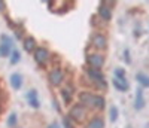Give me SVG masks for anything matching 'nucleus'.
Listing matches in <instances>:
<instances>
[{
	"label": "nucleus",
	"mask_w": 149,
	"mask_h": 128,
	"mask_svg": "<svg viewBox=\"0 0 149 128\" xmlns=\"http://www.w3.org/2000/svg\"><path fill=\"white\" fill-rule=\"evenodd\" d=\"M63 81H64V73H63L61 69H54L51 73H49V82H51L54 86H58Z\"/></svg>",
	"instance_id": "nucleus-5"
},
{
	"label": "nucleus",
	"mask_w": 149,
	"mask_h": 128,
	"mask_svg": "<svg viewBox=\"0 0 149 128\" xmlns=\"http://www.w3.org/2000/svg\"><path fill=\"white\" fill-rule=\"evenodd\" d=\"M24 49H26L27 52H34V51H36V40H34V37H27V39L24 40Z\"/></svg>",
	"instance_id": "nucleus-14"
},
{
	"label": "nucleus",
	"mask_w": 149,
	"mask_h": 128,
	"mask_svg": "<svg viewBox=\"0 0 149 128\" xmlns=\"http://www.w3.org/2000/svg\"><path fill=\"white\" fill-rule=\"evenodd\" d=\"M86 128H104V121L102 118H94L88 122Z\"/></svg>",
	"instance_id": "nucleus-15"
},
{
	"label": "nucleus",
	"mask_w": 149,
	"mask_h": 128,
	"mask_svg": "<svg viewBox=\"0 0 149 128\" xmlns=\"http://www.w3.org/2000/svg\"><path fill=\"white\" fill-rule=\"evenodd\" d=\"M124 58L127 60V63H130V57H128V51H127V49L124 51Z\"/></svg>",
	"instance_id": "nucleus-24"
},
{
	"label": "nucleus",
	"mask_w": 149,
	"mask_h": 128,
	"mask_svg": "<svg viewBox=\"0 0 149 128\" xmlns=\"http://www.w3.org/2000/svg\"><path fill=\"white\" fill-rule=\"evenodd\" d=\"M118 119V107L116 106H112L110 107V121L115 122Z\"/></svg>",
	"instance_id": "nucleus-21"
},
{
	"label": "nucleus",
	"mask_w": 149,
	"mask_h": 128,
	"mask_svg": "<svg viewBox=\"0 0 149 128\" xmlns=\"http://www.w3.org/2000/svg\"><path fill=\"white\" fill-rule=\"evenodd\" d=\"M0 57H8L9 54H12V39L6 34L0 36Z\"/></svg>",
	"instance_id": "nucleus-2"
},
{
	"label": "nucleus",
	"mask_w": 149,
	"mask_h": 128,
	"mask_svg": "<svg viewBox=\"0 0 149 128\" xmlns=\"http://www.w3.org/2000/svg\"><path fill=\"white\" fill-rule=\"evenodd\" d=\"M49 58V52L45 48H36L34 51V61L39 64V66H43V64L48 61Z\"/></svg>",
	"instance_id": "nucleus-4"
},
{
	"label": "nucleus",
	"mask_w": 149,
	"mask_h": 128,
	"mask_svg": "<svg viewBox=\"0 0 149 128\" xmlns=\"http://www.w3.org/2000/svg\"><path fill=\"white\" fill-rule=\"evenodd\" d=\"M95 109H103L104 107V98L102 95H97L95 97V104H94Z\"/></svg>",
	"instance_id": "nucleus-19"
},
{
	"label": "nucleus",
	"mask_w": 149,
	"mask_h": 128,
	"mask_svg": "<svg viewBox=\"0 0 149 128\" xmlns=\"http://www.w3.org/2000/svg\"><path fill=\"white\" fill-rule=\"evenodd\" d=\"M63 125H64V128H73L72 121H70V118H69V116H66V118L63 119Z\"/></svg>",
	"instance_id": "nucleus-22"
},
{
	"label": "nucleus",
	"mask_w": 149,
	"mask_h": 128,
	"mask_svg": "<svg viewBox=\"0 0 149 128\" xmlns=\"http://www.w3.org/2000/svg\"><path fill=\"white\" fill-rule=\"evenodd\" d=\"M113 86L118 89V91H127L128 89V82L125 78H118V76H113Z\"/></svg>",
	"instance_id": "nucleus-11"
},
{
	"label": "nucleus",
	"mask_w": 149,
	"mask_h": 128,
	"mask_svg": "<svg viewBox=\"0 0 149 128\" xmlns=\"http://www.w3.org/2000/svg\"><path fill=\"white\" fill-rule=\"evenodd\" d=\"M69 118L73 119L74 122H78V124L84 122L85 118H86V107L82 106V104L73 106V107L70 109V112H69Z\"/></svg>",
	"instance_id": "nucleus-1"
},
{
	"label": "nucleus",
	"mask_w": 149,
	"mask_h": 128,
	"mask_svg": "<svg viewBox=\"0 0 149 128\" xmlns=\"http://www.w3.org/2000/svg\"><path fill=\"white\" fill-rule=\"evenodd\" d=\"M134 107L137 109V110H140V109H143L145 107V98H143V89L140 88V89H137V94H136V104H134Z\"/></svg>",
	"instance_id": "nucleus-13"
},
{
	"label": "nucleus",
	"mask_w": 149,
	"mask_h": 128,
	"mask_svg": "<svg viewBox=\"0 0 149 128\" xmlns=\"http://www.w3.org/2000/svg\"><path fill=\"white\" fill-rule=\"evenodd\" d=\"M115 76H118V78H125V72L122 69H115Z\"/></svg>",
	"instance_id": "nucleus-23"
},
{
	"label": "nucleus",
	"mask_w": 149,
	"mask_h": 128,
	"mask_svg": "<svg viewBox=\"0 0 149 128\" xmlns=\"http://www.w3.org/2000/svg\"><path fill=\"white\" fill-rule=\"evenodd\" d=\"M48 128H60V127H58V124H57V122H54V124H51V125H49Z\"/></svg>",
	"instance_id": "nucleus-25"
},
{
	"label": "nucleus",
	"mask_w": 149,
	"mask_h": 128,
	"mask_svg": "<svg viewBox=\"0 0 149 128\" xmlns=\"http://www.w3.org/2000/svg\"><path fill=\"white\" fill-rule=\"evenodd\" d=\"M10 85L14 89H19L22 86V78H21L19 73H14L10 76Z\"/></svg>",
	"instance_id": "nucleus-12"
},
{
	"label": "nucleus",
	"mask_w": 149,
	"mask_h": 128,
	"mask_svg": "<svg viewBox=\"0 0 149 128\" xmlns=\"http://www.w3.org/2000/svg\"><path fill=\"white\" fill-rule=\"evenodd\" d=\"M86 63L91 66V69H95V70H100L104 64V57L100 55V54H90L86 57Z\"/></svg>",
	"instance_id": "nucleus-3"
},
{
	"label": "nucleus",
	"mask_w": 149,
	"mask_h": 128,
	"mask_svg": "<svg viewBox=\"0 0 149 128\" xmlns=\"http://www.w3.org/2000/svg\"><path fill=\"white\" fill-rule=\"evenodd\" d=\"M5 9V2H0V10Z\"/></svg>",
	"instance_id": "nucleus-26"
},
{
	"label": "nucleus",
	"mask_w": 149,
	"mask_h": 128,
	"mask_svg": "<svg viewBox=\"0 0 149 128\" xmlns=\"http://www.w3.org/2000/svg\"><path fill=\"white\" fill-rule=\"evenodd\" d=\"M95 97L97 95H94V94H91V93H81L79 94V100H81V104L82 106H88V107H94V104H95Z\"/></svg>",
	"instance_id": "nucleus-6"
},
{
	"label": "nucleus",
	"mask_w": 149,
	"mask_h": 128,
	"mask_svg": "<svg viewBox=\"0 0 149 128\" xmlns=\"http://www.w3.org/2000/svg\"><path fill=\"white\" fill-rule=\"evenodd\" d=\"M61 95H63V100L66 101V103H70V101H72V95H73L72 88H70V86L64 88L63 91H61Z\"/></svg>",
	"instance_id": "nucleus-17"
},
{
	"label": "nucleus",
	"mask_w": 149,
	"mask_h": 128,
	"mask_svg": "<svg viewBox=\"0 0 149 128\" xmlns=\"http://www.w3.org/2000/svg\"><path fill=\"white\" fill-rule=\"evenodd\" d=\"M136 79L137 82L142 85V86H149V76L145 74V73H137L136 74Z\"/></svg>",
	"instance_id": "nucleus-16"
},
{
	"label": "nucleus",
	"mask_w": 149,
	"mask_h": 128,
	"mask_svg": "<svg viewBox=\"0 0 149 128\" xmlns=\"http://www.w3.org/2000/svg\"><path fill=\"white\" fill-rule=\"evenodd\" d=\"M21 60V54H19V51H12V54H10V64H17L18 61Z\"/></svg>",
	"instance_id": "nucleus-18"
},
{
	"label": "nucleus",
	"mask_w": 149,
	"mask_h": 128,
	"mask_svg": "<svg viewBox=\"0 0 149 128\" xmlns=\"http://www.w3.org/2000/svg\"><path fill=\"white\" fill-rule=\"evenodd\" d=\"M93 46L97 49H104L107 46V39L103 34H94L93 36Z\"/></svg>",
	"instance_id": "nucleus-8"
},
{
	"label": "nucleus",
	"mask_w": 149,
	"mask_h": 128,
	"mask_svg": "<svg viewBox=\"0 0 149 128\" xmlns=\"http://www.w3.org/2000/svg\"><path fill=\"white\" fill-rule=\"evenodd\" d=\"M98 15L102 17V19L104 21H110L112 19V10L109 6H106L103 2L100 3V6H98Z\"/></svg>",
	"instance_id": "nucleus-9"
},
{
	"label": "nucleus",
	"mask_w": 149,
	"mask_h": 128,
	"mask_svg": "<svg viewBox=\"0 0 149 128\" xmlns=\"http://www.w3.org/2000/svg\"><path fill=\"white\" fill-rule=\"evenodd\" d=\"M8 127H10V128L17 127V115L15 113H10L9 115V118H8Z\"/></svg>",
	"instance_id": "nucleus-20"
},
{
	"label": "nucleus",
	"mask_w": 149,
	"mask_h": 128,
	"mask_svg": "<svg viewBox=\"0 0 149 128\" xmlns=\"http://www.w3.org/2000/svg\"><path fill=\"white\" fill-rule=\"evenodd\" d=\"M86 73H88V76L91 78V81H94V82H97V83H100V85L106 86V83H104V76H103V73H102L100 70L88 69V70H86Z\"/></svg>",
	"instance_id": "nucleus-7"
},
{
	"label": "nucleus",
	"mask_w": 149,
	"mask_h": 128,
	"mask_svg": "<svg viewBox=\"0 0 149 128\" xmlns=\"http://www.w3.org/2000/svg\"><path fill=\"white\" fill-rule=\"evenodd\" d=\"M27 98H29V104L33 109H39L40 107V101H39V97H37V91H36V89H31V91L27 94Z\"/></svg>",
	"instance_id": "nucleus-10"
}]
</instances>
